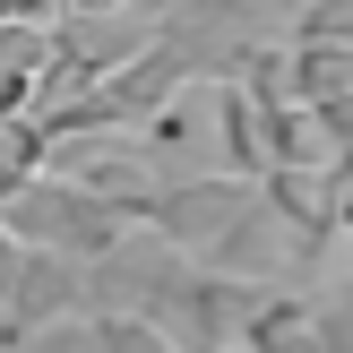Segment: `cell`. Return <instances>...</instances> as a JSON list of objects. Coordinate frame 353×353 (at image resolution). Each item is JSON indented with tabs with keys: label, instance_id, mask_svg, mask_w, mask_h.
Returning <instances> with one entry per match:
<instances>
[{
	"label": "cell",
	"instance_id": "9",
	"mask_svg": "<svg viewBox=\"0 0 353 353\" xmlns=\"http://www.w3.org/2000/svg\"><path fill=\"white\" fill-rule=\"evenodd\" d=\"M103 319V353H190L172 327H155L147 310H95Z\"/></svg>",
	"mask_w": 353,
	"mask_h": 353
},
{
	"label": "cell",
	"instance_id": "2",
	"mask_svg": "<svg viewBox=\"0 0 353 353\" xmlns=\"http://www.w3.org/2000/svg\"><path fill=\"white\" fill-rule=\"evenodd\" d=\"M250 199H259V181H241V172L207 164V172H172V181H155L147 199H138V224H147V233H164L172 250L207 259V241H216Z\"/></svg>",
	"mask_w": 353,
	"mask_h": 353
},
{
	"label": "cell",
	"instance_id": "8",
	"mask_svg": "<svg viewBox=\"0 0 353 353\" xmlns=\"http://www.w3.org/2000/svg\"><path fill=\"white\" fill-rule=\"evenodd\" d=\"M0 353H103V319L95 310H69V319H43L26 336H9Z\"/></svg>",
	"mask_w": 353,
	"mask_h": 353
},
{
	"label": "cell",
	"instance_id": "4",
	"mask_svg": "<svg viewBox=\"0 0 353 353\" xmlns=\"http://www.w3.org/2000/svg\"><path fill=\"white\" fill-rule=\"evenodd\" d=\"M302 259V241L276 224V207L268 199H250L233 224H224L216 241H207V268H224V276H250V285H276V276Z\"/></svg>",
	"mask_w": 353,
	"mask_h": 353
},
{
	"label": "cell",
	"instance_id": "10",
	"mask_svg": "<svg viewBox=\"0 0 353 353\" xmlns=\"http://www.w3.org/2000/svg\"><path fill=\"white\" fill-rule=\"evenodd\" d=\"M293 43H345L353 52V0H302L293 9Z\"/></svg>",
	"mask_w": 353,
	"mask_h": 353
},
{
	"label": "cell",
	"instance_id": "12",
	"mask_svg": "<svg viewBox=\"0 0 353 353\" xmlns=\"http://www.w3.org/2000/svg\"><path fill=\"white\" fill-rule=\"evenodd\" d=\"M17 276H26V241L0 224V327H9V302H17Z\"/></svg>",
	"mask_w": 353,
	"mask_h": 353
},
{
	"label": "cell",
	"instance_id": "1",
	"mask_svg": "<svg viewBox=\"0 0 353 353\" xmlns=\"http://www.w3.org/2000/svg\"><path fill=\"white\" fill-rule=\"evenodd\" d=\"M0 224H9L17 241H34V250L78 259V268H95V259L112 250L121 233H130V216H121L103 190H86L78 172H43V164L17 181V199L0 207Z\"/></svg>",
	"mask_w": 353,
	"mask_h": 353
},
{
	"label": "cell",
	"instance_id": "13",
	"mask_svg": "<svg viewBox=\"0 0 353 353\" xmlns=\"http://www.w3.org/2000/svg\"><path fill=\"white\" fill-rule=\"evenodd\" d=\"M310 112H319V130H327V147H353V86H345V95H327V103H310Z\"/></svg>",
	"mask_w": 353,
	"mask_h": 353
},
{
	"label": "cell",
	"instance_id": "15",
	"mask_svg": "<svg viewBox=\"0 0 353 353\" xmlns=\"http://www.w3.org/2000/svg\"><path fill=\"white\" fill-rule=\"evenodd\" d=\"M285 9H302V0H285Z\"/></svg>",
	"mask_w": 353,
	"mask_h": 353
},
{
	"label": "cell",
	"instance_id": "14",
	"mask_svg": "<svg viewBox=\"0 0 353 353\" xmlns=\"http://www.w3.org/2000/svg\"><path fill=\"white\" fill-rule=\"evenodd\" d=\"M345 302H353V276H345Z\"/></svg>",
	"mask_w": 353,
	"mask_h": 353
},
{
	"label": "cell",
	"instance_id": "7",
	"mask_svg": "<svg viewBox=\"0 0 353 353\" xmlns=\"http://www.w3.org/2000/svg\"><path fill=\"white\" fill-rule=\"evenodd\" d=\"M310 327H319V310L302 293H259L250 319H241V353H302Z\"/></svg>",
	"mask_w": 353,
	"mask_h": 353
},
{
	"label": "cell",
	"instance_id": "11",
	"mask_svg": "<svg viewBox=\"0 0 353 353\" xmlns=\"http://www.w3.org/2000/svg\"><path fill=\"white\" fill-rule=\"evenodd\" d=\"M310 345H319V353H353V302H327L319 327H310Z\"/></svg>",
	"mask_w": 353,
	"mask_h": 353
},
{
	"label": "cell",
	"instance_id": "3",
	"mask_svg": "<svg viewBox=\"0 0 353 353\" xmlns=\"http://www.w3.org/2000/svg\"><path fill=\"white\" fill-rule=\"evenodd\" d=\"M250 302H259V285L250 276H224V268H181L164 293L147 302V319L155 327H172L190 353H233L241 345V319H250Z\"/></svg>",
	"mask_w": 353,
	"mask_h": 353
},
{
	"label": "cell",
	"instance_id": "5",
	"mask_svg": "<svg viewBox=\"0 0 353 353\" xmlns=\"http://www.w3.org/2000/svg\"><path fill=\"white\" fill-rule=\"evenodd\" d=\"M259 199H268L276 224L302 241V259L327 250V233H336V216H327V164H268L259 172Z\"/></svg>",
	"mask_w": 353,
	"mask_h": 353
},
{
	"label": "cell",
	"instance_id": "6",
	"mask_svg": "<svg viewBox=\"0 0 353 353\" xmlns=\"http://www.w3.org/2000/svg\"><path fill=\"white\" fill-rule=\"evenodd\" d=\"M207 103H216V164L241 172V181H259V172H268V121H259V95L224 69V78H207Z\"/></svg>",
	"mask_w": 353,
	"mask_h": 353
}]
</instances>
